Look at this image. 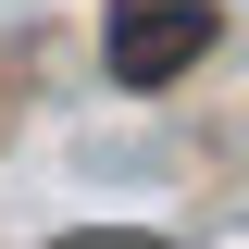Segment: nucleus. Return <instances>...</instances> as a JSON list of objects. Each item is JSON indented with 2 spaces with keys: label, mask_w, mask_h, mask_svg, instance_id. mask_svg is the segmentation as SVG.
Segmentation results:
<instances>
[{
  "label": "nucleus",
  "mask_w": 249,
  "mask_h": 249,
  "mask_svg": "<svg viewBox=\"0 0 249 249\" xmlns=\"http://www.w3.org/2000/svg\"><path fill=\"white\" fill-rule=\"evenodd\" d=\"M199 50H212V0H112V13H100L112 88H175Z\"/></svg>",
  "instance_id": "obj_1"
},
{
  "label": "nucleus",
  "mask_w": 249,
  "mask_h": 249,
  "mask_svg": "<svg viewBox=\"0 0 249 249\" xmlns=\"http://www.w3.org/2000/svg\"><path fill=\"white\" fill-rule=\"evenodd\" d=\"M75 249H150V237H75Z\"/></svg>",
  "instance_id": "obj_2"
}]
</instances>
